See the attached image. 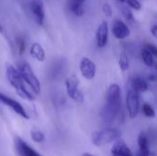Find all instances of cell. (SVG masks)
I'll list each match as a JSON object with an SVG mask.
<instances>
[{"instance_id": "cell-24", "label": "cell", "mask_w": 157, "mask_h": 156, "mask_svg": "<svg viewBox=\"0 0 157 156\" xmlns=\"http://www.w3.org/2000/svg\"><path fill=\"white\" fill-rule=\"evenodd\" d=\"M127 4L131 8H132L134 10H140L142 8V5L138 0H128Z\"/></svg>"}, {"instance_id": "cell-3", "label": "cell", "mask_w": 157, "mask_h": 156, "mask_svg": "<svg viewBox=\"0 0 157 156\" xmlns=\"http://www.w3.org/2000/svg\"><path fill=\"white\" fill-rule=\"evenodd\" d=\"M23 78L24 82L30 87V89L35 93V94H40V83L34 74L32 68L30 65L26 63V62H20L17 65V68Z\"/></svg>"}, {"instance_id": "cell-29", "label": "cell", "mask_w": 157, "mask_h": 156, "mask_svg": "<svg viewBox=\"0 0 157 156\" xmlns=\"http://www.w3.org/2000/svg\"><path fill=\"white\" fill-rule=\"evenodd\" d=\"M83 156H94V155H92V154H90L86 153V154H83Z\"/></svg>"}, {"instance_id": "cell-14", "label": "cell", "mask_w": 157, "mask_h": 156, "mask_svg": "<svg viewBox=\"0 0 157 156\" xmlns=\"http://www.w3.org/2000/svg\"><path fill=\"white\" fill-rule=\"evenodd\" d=\"M138 145L140 148V151L138 153L139 156H149L150 151H149V143L148 138L145 132H141L138 137Z\"/></svg>"}, {"instance_id": "cell-11", "label": "cell", "mask_w": 157, "mask_h": 156, "mask_svg": "<svg viewBox=\"0 0 157 156\" xmlns=\"http://www.w3.org/2000/svg\"><path fill=\"white\" fill-rule=\"evenodd\" d=\"M112 33L118 40H123L130 36L131 30L129 27L121 20H116L112 27Z\"/></svg>"}, {"instance_id": "cell-31", "label": "cell", "mask_w": 157, "mask_h": 156, "mask_svg": "<svg viewBox=\"0 0 157 156\" xmlns=\"http://www.w3.org/2000/svg\"><path fill=\"white\" fill-rule=\"evenodd\" d=\"M2 31H3V27H2V25L0 23V32H2Z\"/></svg>"}, {"instance_id": "cell-9", "label": "cell", "mask_w": 157, "mask_h": 156, "mask_svg": "<svg viewBox=\"0 0 157 156\" xmlns=\"http://www.w3.org/2000/svg\"><path fill=\"white\" fill-rule=\"evenodd\" d=\"M30 11L36 20V22L41 26L43 25L44 18H45V12H44V6L41 0H31L29 3Z\"/></svg>"}, {"instance_id": "cell-4", "label": "cell", "mask_w": 157, "mask_h": 156, "mask_svg": "<svg viewBox=\"0 0 157 156\" xmlns=\"http://www.w3.org/2000/svg\"><path fill=\"white\" fill-rule=\"evenodd\" d=\"M121 131L116 128H105L92 134V143L96 146H102L118 140Z\"/></svg>"}, {"instance_id": "cell-8", "label": "cell", "mask_w": 157, "mask_h": 156, "mask_svg": "<svg viewBox=\"0 0 157 156\" xmlns=\"http://www.w3.org/2000/svg\"><path fill=\"white\" fill-rule=\"evenodd\" d=\"M79 68H80L81 74L86 80H92L95 77L96 72H97L96 64L89 58L84 57L80 62Z\"/></svg>"}, {"instance_id": "cell-19", "label": "cell", "mask_w": 157, "mask_h": 156, "mask_svg": "<svg viewBox=\"0 0 157 156\" xmlns=\"http://www.w3.org/2000/svg\"><path fill=\"white\" fill-rule=\"evenodd\" d=\"M30 135L31 139L36 143H42L44 141V134L37 129H33L30 132Z\"/></svg>"}, {"instance_id": "cell-1", "label": "cell", "mask_w": 157, "mask_h": 156, "mask_svg": "<svg viewBox=\"0 0 157 156\" xmlns=\"http://www.w3.org/2000/svg\"><path fill=\"white\" fill-rule=\"evenodd\" d=\"M121 108V88L119 85L112 84L109 86L107 95L106 103L103 107L100 116L105 124H111L116 119Z\"/></svg>"}, {"instance_id": "cell-18", "label": "cell", "mask_w": 157, "mask_h": 156, "mask_svg": "<svg viewBox=\"0 0 157 156\" xmlns=\"http://www.w3.org/2000/svg\"><path fill=\"white\" fill-rule=\"evenodd\" d=\"M119 65L121 71H127L130 67V62H129V58L125 53H122L120 57L119 60Z\"/></svg>"}, {"instance_id": "cell-26", "label": "cell", "mask_w": 157, "mask_h": 156, "mask_svg": "<svg viewBox=\"0 0 157 156\" xmlns=\"http://www.w3.org/2000/svg\"><path fill=\"white\" fill-rule=\"evenodd\" d=\"M145 49H147V50L152 53V55H153V56H155V57H157V47L155 46V45L151 44V43H148V44H146Z\"/></svg>"}, {"instance_id": "cell-32", "label": "cell", "mask_w": 157, "mask_h": 156, "mask_svg": "<svg viewBox=\"0 0 157 156\" xmlns=\"http://www.w3.org/2000/svg\"><path fill=\"white\" fill-rule=\"evenodd\" d=\"M155 70H156V74H157V63H155Z\"/></svg>"}, {"instance_id": "cell-13", "label": "cell", "mask_w": 157, "mask_h": 156, "mask_svg": "<svg viewBox=\"0 0 157 156\" xmlns=\"http://www.w3.org/2000/svg\"><path fill=\"white\" fill-rule=\"evenodd\" d=\"M112 156H133L129 146L122 140H118L111 147Z\"/></svg>"}, {"instance_id": "cell-2", "label": "cell", "mask_w": 157, "mask_h": 156, "mask_svg": "<svg viewBox=\"0 0 157 156\" xmlns=\"http://www.w3.org/2000/svg\"><path fill=\"white\" fill-rule=\"evenodd\" d=\"M6 78L11 85L12 87L16 90L17 94L22 97L25 100L31 101L34 99L33 95L31 92L28 89L27 84L24 82L23 78L21 77L18 70L15 68L13 65L6 63Z\"/></svg>"}, {"instance_id": "cell-22", "label": "cell", "mask_w": 157, "mask_h": 156, "mask_svg": "<svg viewBox=\"0 0 157 156\" xmlns=\"http://www.w3.org/2000/svg\"><path fill=\"white\" fill-rule=\"evenodd\" d=\"M69 8L73 14H75L76 17H81L84 15V8L83 6H76V5H72L69 4Z\"/></svg>"}, {"instance_id": "cell-23", "label": "cell", "mask_w": 157, "mask_h": 156, "mask_svg": "<svg viewBox=\"0 0 157 156\" xmlns=\"http://www.w3.org/2000/svg\"><path fill=\"white\" fill-rule=\"evenodd\" d=\"M121 11H122V15L123 17H125V19L130 22V23H133L134 22V16L132 14V12L131 11V9H129L128 7H122L121 8Z\"/></svg>"}, {"instance_id": "cell-5", "label": "cell", "mask_w": 157, "mask_h": 156, "mask_svg": "<svg viewBox=\"0 0 157 156\" xmlns=\"http://www.w3.org/2000/svg\"><path fill=\"white\" fill-rule=\"evenodd\" d=\"M65 87L67 95L70 98H72L77 103L84 102V95L79 89V80L75 75H72L66 79Z\"/></svg>"}, {"instance_id": "cell-16", "label": "cell", "mask_w": 157, "mask_h": 156, "mask_svg": "<svg viewBox=\"0 0 157 156\" xmlns=\"http://www.w3.org/2000/svg\"><path fill=\"white\" fill-rule=\"evenodd\" d=\"M30 55L40 61V62H42L45 60V51L43 50V48L41 47V45L40 43H33L30 47Z\"/></svg>"}, {"instance_id": "cell-15", "label": "cell", "mask_w": 157, "mask_h": 156, "mask_svg": "<svg viewBox=\"0 0 157 156\" xmlns=\"http://www.w3.org/2000/svg\"><path fill=\"white\" fill-rule=\"evenodd\" d=\"M131 86H132V89H133L134 91H136L139 94L147 91L148 87H149L148 86V83L144 78H142L140 76L133 77L132 79Z\"/></svg>"}, {"instance_id": "cell-10", "label": "cell", "mask_w": 157, "mask_h": 156, "mask_svg": "<svg viewBox=\"0 0 157 156\" xmlns=\"http://www.w3.org/2000/svg\"><path fill=\"white\" fill-rule=\"evenodd\" d=\"M109 40V26L107 21H102L96 31V41L99 48L107 45Z\"/></svg>"}, {"instance_id": "cell-20", "label": "cell", "mask_w": 157, "mask_h": 156, "mask_svg": "<svg viewBox=\"0 0 157 156\" xmlns=\"http://www.w3.org/2000/svg\"><path fill=\"white\" fill-rule=\"evenodd\" d=\"M16 43H17L18 54H19V55L23 54V52H24V51H25V48H26V41H25V39L23 38V36H18V37H17V39H16Z\"/></svg>"}, {"instance_id": "cell-12", "label": "cell", "mask_w": 157, "mask_h": 156, "mask_svg": "<svg viewBox=\"0 0 157 156\" xmlns=\"http://www.w3.org/2000/svg\"><path fill=\"white\" fill-rule=\"evenodd\" d=\"M16 148L20 156H42L20 138L16 140Z\"/></svg>"}, {"instance_id": "cell-21", "label": "cell", "mask_w": 157, "mask_h": 156, "mask_svg": "<svg viewBox=\"0 0 157 156\" xmlns=\"http://www.w3.org/2000/svg\"><path fill=\"white\" fill-rule=\"evenodd\" d=\"M143 113L147 117V118H154L155 116V109L153 108V107L149 104H144L143 105Z\"/></svg>"}, {"instance_id": "cell-17", "label": "cell", "mask_w": 157, "mask_h": 156, "mask_svg": "<svg viewBox=\"0 0 157 156\" xmlns=\"http://www.w3.org/2000/svg\"><path fill=\"white\" fill-rule=\"evenodd\" d=\"M142 59L147 66H149V67L154 66V64H155L154 56L147 49H144L142 51Z\"/></svg>"}, {"instance_id": "cell-7", "label": "cell", "mask_w": 157, "mask_h": 156, "mask_svg": "<svg viewBox=\"0 0 157 156\" xmlns=\"http://www.w3.org/2000/svg\"><path fill=\"white\" fill-rule=\"evenodd\" d=\"M0 102L2 104H4L5 106L8 107L9 108H11L15 113H17L21 118H23L25 120H29V119L26 109L17 100H15V99H13V98H11V97H7V96L4 95L2 93H0Z\"/></svg>"}, {"instance_id": "cell-27", "label": "cell", "mask_w": 157, "mask_h": 156, "mask_svg": "<svg viewBox=\"0 0 157 156\" xmlns=\"http://www.w3.org/2000/svg\"><path fill=\"white\" fill-rule=\"evenodd\" d=\"M86 0H70L69 4L72 5H76V6H83V4L85 3Z\"/></svg>"}, {"instance_id": "cell-25", "label": "cell", "mask_w": 157, "mask_h": 156, "mask_svg": "<svg viewBox=\"0 0 157 156\" xmlns=\"http://www.w3.org/2000/svg\"><path fill=\"white\" fill-rule=\"evenodd\" d=\"M102 12L104 13V15L106 17H111L112 16V8H111L110 5L108 3H105L102 6Z\"/></svg>"}, {"instance_id": "cell-6", "label": "cell", "mask_w": 157, "mask_h": 156, "mask_svg": "<svg viewBox=\"0 0 157 156\" xmlns=\"http://www.w3.org/2000/svg\"><path fill=\"white\" fill-rule=\"evenodd\" d=\"M126 107L127 111L129 114V117L131 119H134L138 112H139V107H140V97L139 93L134 91L133 89H129L126 96Z\"/></svg>"}, {"instance_id": "cell-30", "label": "cell", "mask_w": 157, "mask_h": 156, "mask_svg": "<svg viewBox=\"0 0 157 156\" xmlns=\"http://www.w3.org/2000/svg\"><path fill=\"white\" fill-rule=\"evenodd\" d=\"M116 1H118V2H121V3H124V2H127L128 0H116Z\"/></svg>"}, {"instance_id": "cell-28", "label": "cell", "mask_w": 157, "mask_h": 156, "mask_svg": "<svg viewBox=\"0 0 157 156\" xmlns=\"http://www.w3.org/2000/svg\"><path fill=\"white\" fill-rule=\"evenodd\" d=\"M151 33H152V35H153L155 38H156L157 39V24L152 26V28H151Z\"/></svg>"}]
</instances>
